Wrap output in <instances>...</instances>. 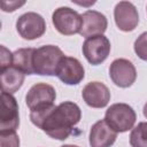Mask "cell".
<instances>
[{
  "label": "cell",
  "mask_w": 147,
  "mask_h": 147,
  "mask_svg": "<svg viewBox=\"0 0 147 147\" xmlns=\"http://www.w3.org/2000/svg\"><path fill=\"white\" fill-rule=\"evenodd\" d=\"M82 118L79 106L72 101H64L57 106L39 111H30L32 124L47 136L57 140H65Z\"/></svg>",
  "instance_id": "cell-1"
},
{
  "label": "cell",
  "mask_w": 147,
  "mask_h": 147,
  "mask_svg": "<svg viewBox=\"0 0 147 147\" xmlns=\"http://www.w3.org/2000/svg\"><path fill=\"white\" fill-rule=\"evenodd\" d=\"M65 55L55 45H44L34 48L32 65L36 75L40 76H56V71L61 60Z\"/></svg>",
  "instance_id": "cell-2"
},
{
  "label": "cell",
  "mask_w": 147,
  "mask_h": 147,
  "mask_svg": "<svg viewBox=\"0 0 147 147\" xmlns=\"http://www.w3.org/2000/svg\"><path fill=\"white\" fill-rule=\"evenodd\" d=\"M103 119L117 133H123L133 129L137 119V114L131 106L119 102L111 105L106 110Z\"/></svg>",
  "instance_id": "cell-3"
},
{
  "label": "cell",
  "mask_w": 147,
  "mask_h": 147,
  "mask_svg": "<svg viewBox=\"0 0 147 147\" xmlns=\"http://www.w3.org/2000/svg\"><path fill=\"white\" fill-rule=\"evenodd\" d=\"M56 99L55 88L46 83H37L25 95V102L29 107L30 111H39L45 110L54 106V101Z\"/></svg>",
  "instance_id": "cell-4"
},
{
  "label": "cell",
  "mask_w": 147,
  "mask_h": 147,
  "mask_svg": "<svg viewBox=\"0 0 147 147\" xmlns=\"http://www.w3.org/2000/svg\"><path fill=\"white\" fill-rule=\"evenodd\" d=\"M52 22L57 32L63 36H72L79 33L83 25L82 15L69 7H60L54 10Z\"/></svg>",
  "instance_id": "cell-5"
},
{
  "label": "cell",
  "mask_w": 147,
  "mask_h": 147,
  "mask_svg": "<svg viewBox=\"0 0 147 147\" xmlns=\"http://www.w3.org/2000/svg\"><path fill=\"white\" fill-rule=\"evenodd\" d=\"M16 30L23 39L34 40L45 33L46 22L40 14L34 11H28L22 14L17 18Z\"/></svg>",
  "instance_id": "cell-6"
},
{
  "label": "cell",
  "mask_w": 147,
  "mask_h": 147,
  "mask_svg": "<svg viewBox=\"0 0 147 147\" xmlns=\"http://www.w3.org/2000/svg\"><path fill=\"white\" fill-rule=\"evenodd\" d=\"M110 41L106 36H94L86 38L83 42V55L92 65H99L107 60L110 53Z\"/></svg>",
  "instance_id": "cell-7"
},
{
  "label": "cell",
  "mask_w": 147,
  "mask_h": 147,
  "mask_svg": "<svg viewBox=\"0 0 147 147\" xmlns=\"http://www.w3.org/2000/svg\"><path fill=\"white\" fill-rule=\"evenodd\" d=\"M20 125L18 105L13 94L1 93V111H0V132L16 131Z\"/></svg>",
  "instance_id": "cell-8"
},
{
  "label": "cell",
  "mask_w": 147,
  "mask_h": 147,
  "mask_svg": "<svg viewBox=\"0 0 147 147\" xmlns=\"http://www.w3.org/2000/svg\"><path fill=\"white\" fill-rule=\"evenodd\" d=\"M109 77L116 86L126 88L136 82L137 70L130 60L116 59L109 67Z\"/></svg>",
  "instance_id": "cell-9"
},
{
  "label": "cell",
  "mask_w": 147,
  "mask_h": 147,
  "mask_svg": "<svg viewBox=\"0 0 147 147\" xmlns=\"http://www.w3.org/2000/svg\"><path fill=\"white\" fill-rule=\"evenodd\" d=\"M56 76L65 85H78L85 77V70L78 59L64 56L59 64Z\"/></svg>",
  "instance_id": "cell-10"
},
{
  "label": "cell",
  "mask_w": 147,
  "mask_h": 147,
  "mask_svg": "<svg viewBox=\"0 0 147 147\" xmlns=\"http://www.w3.org/2000/svg\"><path fill=\"white\" fill-rule=\"evenodd\" d=\"M114 18L121 31H133L139 23V15L136 6L130 1H119L114 9Z\"/></svg>",
  "instance_id": "cell-11"
},
{
  "label": "cell",
  "mask_w": 147,
  "mask_h": 147,
  "mask_svg": "<svg viewBox=\"0 0 147 147\" xmlns=\"http://www.w3.org/2000/svg\"><path fill=\"white\" fill-rule=\"evenodd\" d=\"M82 96L87 106L92 108H103L110 100V91L101 82H90L84 86Z\"/></svg>",
  "instance_id": "cell-12"
},
{
  "label": "cell",
  "mask_w": 147,
  "mask_h": 147,
  "mask_svg": "<svg viewBox=\"0 0 147 147\" xmlns=\"http://www.w3.org/2000/svg\"><path fill=\"white\" fill-rule=\"evenodd\" d=\"M83 25L80 30V34L85 38L94 37V36H102L108 26L107 17L96 10H86L82 14Z\"/></svg>",
  "instance_id": "cell-13"
},
{
  "label": "cell",
  "mask_w": 147,
  "mask_h": 147,
  "mask_svg": "<svg viewBox=\"0 0 147 147\" xmlns=\"http://www.w3.org/2000/svg\"><path fill=\"white\" fill-rule=\"evenodd\" d=\"M117 138V132L113 130L105 119L95 122L90 130V146L91 147H110Z\"/></svg>",
  "instance_id": "cell-14"
},
{
  "label": "cell",
  "mask_w": 147,
  "mask_h": 147,
  "mask_svg": "<svg viewBox=\"0 0 147 147\" xmlns=\"http://www.w3.org/2000/svg\"><path fill=\"white\" fill-rule=\"evenodd\" d=\"M0 78H1L2 92L14 94L22 87V85L24 83L25 75L17 68H15L14 65H10L8 68L1 69Z\"/></svg>",
  "instance_id": "cell-15"
},
{
  "label": "cell",
  "mask_w": 147,
  "mask_h": 147,
  "mask_svg": "<svg viewBox=\"0 0 147 147\" xmlns=\"http://www.w3.org/2000/svg\"><path fill=\"white\" fill-rule=\"evenodd\" d=\"M34 48H18L13 53V64L15 68L21 70L24 75H33V65H32V57H33Z\"/></svg>",
  "instance_id": "cell-16"
},
{
  "label": "cell",
  "mask_w": 147,
  "mask_h": 147,
  "mask_svg": "<svg viewBox=\"0 0 147 147\" xmlns=\"http://www.w3.org/2000/svg\"><path fill=\"white\" fill-rule=\"evenodd\" d=\"M131 147H147V122H140L131 130Z\"/></svg>",
  "instance_id": "cell-17"
},
{
  "label": "cell",
  "mask_w": 147,
  "mask_h": 147,
  "mask_svg": "<svg viewBox=\"0 0 147 147\" xmlns=\"http://www.w3.org/2000/svg\"><path fill=\"white\" fill-rule=\"evenodd\" d=\"M134 52L139 59L147 61V31L142 32L134 41Z\"/></svg>",
  "instance_id": "cell-18"
},
{
  "label": "cell",
  "mask_w": 147,
  "mask_h": 147,
  "mask_svg": "<svg viewBox=\"0 0 147 147\" xmlns=\"http://www.w3.org/2000/svg\"><path fill=\"white\" fill-rule=\"evenodd\" d=\"M0 147H20V137L16 131L0 132Z\"/></svg>",
  "instance_id": "cell-19"
},
{
  "label": "cell",
  "mask_w": 147,
  "mask_h": 147,
  "mask_svg": "<svg viewBox=\"0 0 147 147\" xmlns=\"http://www.w3.org/2000/svg\"><path fill=\"white\" fill-rule=\"evenodd\" d=\"M0 64L1 69L8 68L13 64V53L7 49L5 46H1V55H0Z\"/></svg>",
  "instance_id": "cell-20"
},
{
  "label": "cell",
  "mask_w": 147,
  "mask_h": 147,
  "mask_svg": "<svg viewBox=\"0 0 147 147\" xmlns=\"http://www.w3.org/2000/svg\"><path fill=\"white\" fill-rule=\"evenodd\" d=\"M24 3H25L24 1H22V2H18V1H9V2L2 1V2H1V8H2L3 11H14V10H16L18 7L23 6Z\"/></svg>",
  "instance_id": "cell-21"
},
{
  "label": "cell",
  "mask_w": 147,
  "mask_h": 147,
  "mask_svg": "<svg viewBox=\"0 0 147 147\" xmlns=\"http://www.w3.org/2000/svg\"><path fill=\"white\" fill-rule=\"evenodd\" d=\"M142 111H144V116L147 118V102L145 103V106H144V109H142Z\"/></svg>",
  "instance_id": "cell-22"
},
{
  "label": "cell",
  "mask_w": 147,
  "mask_h": 147,
  "mask_svg": "<svg viewBox=\"0 0 147 147\" xmlns=\"http://www.w3.org/2000/svg\"><path fill=\"white\" fill-rule=\"evenodd\" d=\"M61 147H79V146H77V145H63V146H61Z\"/></svg>",
  "instance_id": "cell-23"
}]
</instances>
